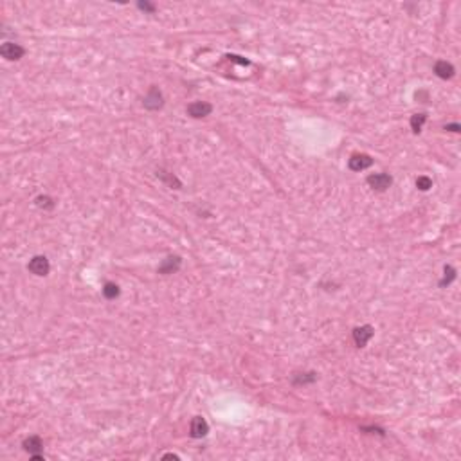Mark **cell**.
<instances>
[{
    "mask_svg": "<svg viewBox=\"0 0 461 461\" xmlns=\"http://www.w3.org/2000/svg\"><path fill=\"white\" fill-rule=\"evenodd\" d=\"M0 54L9 61H17L25 54V49H24L22 45L13 44V42H6V44H2V47H0Z\"/></svg>",
    "mask_w": 461,
    "mask_h": 461,
    "instance_id": "obj_1",
    "label": "cell"
},
{
    "mask_svg": "<svg viewBox=\"0 0 461 461\" xmlns=\"http://www.w3.org/2000/svg\"><path fill=\"white\" fill-rule=\"evenodd\" d=\"M367 184L371 186V189L375 191H386L388 188H391L393 184V178L388 173H375V175H369L367 177Z\"/></svg>",
    "mask_w": 461,
    "mask_h": 461,
    "instance_id": "obj_2",
    "label": "cell"
},
{
    "mask_svg": "<svg viewBox=\"0 0 461 461\" xmlns=\"http://www.w3.org/2000/svg\"><path fill=\"white\" fill-rule=\"evenodd\" d=\"M27 268L34 274V276H47L49 270H50V263L45 256H34L33 260L29 261Z\"/></svg>",
    "mask_w": 461,
    "mask_h": 461,
    "instance_id": "obj_3",
    "label": "cell"
},
{
    "mask_svg": "<svg viewBox=\"0 0 461 461\" xmlns=\"http://www.w3.org/2000/svg\"><path fill=\"white\" fill-rule=\"evenodd\" d=\"M373 335H375V330L369 324H364V326H359L353 330V340H355V344L359 348H364Z\"/></svg>",
    "mask_w": 461,
    "mask_h": 461,
    "instance_id": "obj_4",
    "label": "cell"
},
{
    "mask_svg": "<svg viewBox=\"0 0 461 461\" xmlns=\"http://www.w3.org/2000/svg\"><path fill=\"white\" fill-rule=\"evenodd\" d=\"M373 164V159L367 153H355L351 155V159L348 161V166H350L351 171H364Z\"/></svg>",
    "mask_w": 461,
    "mask_h": 461,
    "instance_id": "obj_5",
    "label": "cell"
},
{
    "mask_svg": "<svg viewBox=\"0 0 461 461\" xmlns=\"http://www.w3.org/2000/svg\"><path fill=\"white\" fill-rule=\"evenodd\" d=\"M213 112V106L211 103H207V101H194V103H191V105L188 106V114L191 117H194V119H202V117L209 116Z\"/></svg>",
    "mask_w": 461,
    "mask_h": 461,
    "instance_id": "obj_6",
    "label": "cell"
},
{
    "mask_svg": "<svg viewBox=\"0 0 461 461\" xmlns=\"http://www.w3.org/2000/svg\"><path fill=\"white\" fill-rule=\"evenodd\" d=\"M164 105V99H162V92L157 87H151L148 96L145 97V106L148 110H159Z\"/></svg>",
    "mask_w": 461,
    "mask_h": 461,
    "instance_id": "obj_7",
    "label": "cell"
},
{
    "mask_svg": "<svg viewBox=\"0 0 461 461\" xmlns=\"http://www.w3.org/2000/svg\"><path fill=\"white\" fill-rule=\"evenodd\" d=\"M180 265H182L180 256H168L166 260H164L161 265H159V272H161V274H173V272H177L178 268H180Z\"/></svg>",
    "mask_w": 461,
    "mask_h": 461,
    "instance_id": "obj_8",
    "label": "cell"
},
{
    "mask_svg": "<svg viewBox=\"0 0 461 461\" xmlns=\"http://www.w3.org/2000/svg\"><path fill=\"white\" fill-rule=\"evenodd\" d=\"M207 433H209V425H207L206 418L194 416L191 420V436L193 438H204Z\"/></svg>",
    "mask_w": 461,
    "mask_h": 461,
    "instance_id": "obj_9",
    "label": "cell"
},
{
    "mask_svg": "<svg viewBox=\"0 0 461 461\" xmlns=\"http://www.w3.org/2000/svg\"><path fill=\"white\" fill-rule=\"evenodd\" d=\"M434 73L441 79H450L454 76L456 71H454V67H452V63H449V61H445V60H439V61H436V65H434Z\"/></svg>",
    "mask_w": 461,
    "mask_h": 461,
    "instance_id": "obj_10",
    "label": "cell"
},
{
    "mask_svg": "<svg viewBox=\"0 0 461 461\" xmlns=\"http://www.w3.org/2000/svg\"><path fill=\"white\" fill-rule=\"evenodd\" d=\"M22 447L25 452H29V454L33 456V454H38L40 450L44 449V443H42V438H40V436H29L27 439H24Z\"/></svg>",
    "mask_w": 461,
    "mask_h": 461,
    "instance_id": "obj_11",
    "label": "cell"
},
{
    "mask_svg": "<svg viewBox=\"0 0 461 461\" xmlns=\"http://www.w3.org/2000/svg\"><path fill=\"white\" fill-rule=\"evenodd\" d=\"M157 177H161L162 180H166V182L170 184L171 188H175V189H180V188H182L180 180H178V178L175 177L173 173H168V171H164V170H159V171H157Z\"/></svg>",
    "mask_w": 461,
    "mask_h": 461,
    "instance_id": "obj_12",
    "label": "cell"
},
{
    "mask_svg": "<svg viewBox=\"0 0 461 461\" xmlns=\"http://www.w3.org/2000/svg\"><path fill=\"white\" fill-rule=\"evenodd\" d=\"M119 294H121V290H119V287H117L116 283H112V281H106L105 287H103V295H105L106 299H116V297H119Z\"/></svg>",
    "mask_w": 461,
    "mask_h": 461,
    "instance_id": "obj_13",
    "label": "cell"
},
{
    "mask_svg": "<svg viewBox=\"0 0 461 461\" xmlns=\"http://www.w3.org/2000/svg\"><path fill=\"white\" fill-rule=\"evenodd\" d=\"M427 121V114H414V116L411 117V128L414 134H420L422 132V126L423 122Z\"/></svg>",
    "mask_w": 461,
    "mask_h": 461,
    "instance_id": "obj_14",
    "label": "cell"
},
{
    "mask_svg": "<svg viewBox=\"0 0 461 461\" xmlns=\"http://www.w3.org/2000/svg\"><path fill=\"white\" fill-rule=\"evenodd\" d=\"M315 378H317L315 373H305V375L301 373L299 377L294 378V384H297V386H299V384H310V382H314Z\"/></svg>",
    "mask_w": 461,
    "mask_h": 461,
    "instance_id": "obj_15",
    "label": "cell"
},
{
    "mask_svg": "<svg viewBox=\"0 0 461 461\" xmlns=\"http://www.w3.org/2000/svg\"><path fill=\"white\" fill-rule=\"evenodd\" d=\"M416 188L420 189V191H429V189L433 188V180L429 177H418L416 178Z\"/></svg>",
    "mask_w": 461,
    "mask_h": 461,
    "instance_id": "obj_16",
    "label": "cell"
},
{
    "mask_svg": "<svg viewBox=\"0 0 461 461\" xmlns=\"http://www.w3.org/2000/svg\"><path fill=\"white\" fill-rule=\"evenodd\" d=\"M456 278V270L452 267H445V278L441 279V283H439V287H445V285H450L452 281H454Z\"/></svg>",
    "mask_w": 461,
    "mask_h": 461,
    "instance_id": "obj_17",
    "label": "cell"
},
{
    "mask_svg": "<svg viewBox=\"0 0 461 461\" xmlns=\"http://www.w3.org/2000/svg\"><path fill=\"white\" fill-rule=\"evenodd\" d=\"M36 206L44 207V209H52V207H54V202H52L50 196H38V198H36Z\"/></svg>",
    "mask_w": 461,
    "mask_h": 461,
    "instance_id": "obj_18",
    "label": "cell"
},
{
    "mask_svg": "<svg viewBox=\"0 0 461 461\" xmlns=\"http://www.w3.org/2000/svg\"><path fill=\"white\" fill-rule=\"evenodd\" d=\"M139 9H143V11H148V13H155V6H153V4H150V2H139Z\"/></svg>",
    "mask_w": 461,
    "mask_h": 461,
    "instance_id": "obj_19",
    "label": "cell"
},
{
    "mask_svg": "<svg viewBox=\"0 0 461 461\" xmlns=\"http://www.w3.org/2000/svg\"><path fill=\"white\" fill-rule=\"evenodd\" d=\"M445 130H450V132H460L461 128H460V124L456 122V124H447V126H445Z\"/></svg>",
    "mask_w": 461,
    "mask_h": 461,
    "instance_id": "obj_20",
    "label": "cell"
},
{
    "mask_svg": "<svg viewBox=\"0 0 461 461\" xmlns=\"http://www.w3.org/2000/svg\"><path fill=\"white\" fill-rule=\"evenodd\" d=\"M229 60L238 61V63H242V65H249V61H247V60H240V56H229Z\"/></svg>",
    "mask_w": 461,
    "mask_h": 461,
    "instance_id": "obj_21",
    "label": "cell"
}]
</instances>
